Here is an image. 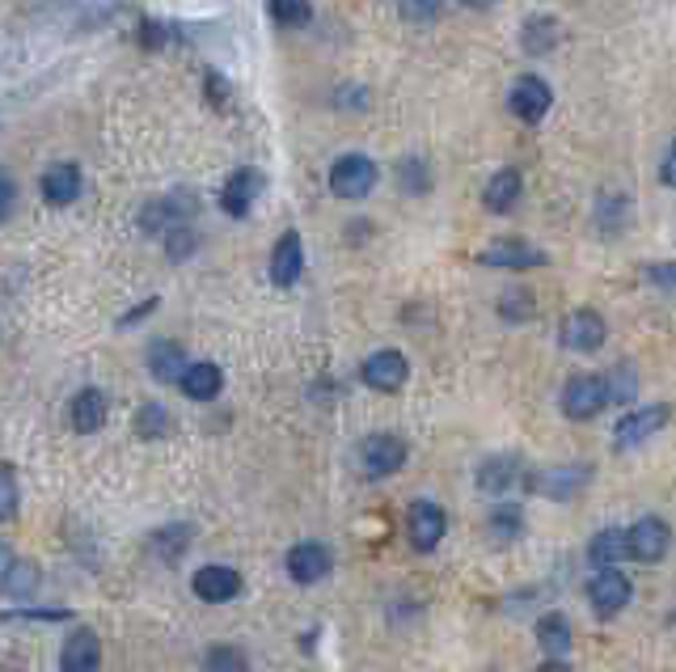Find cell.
I'll use <instances>...</instances> for the list:
<instances>
[{"instance_id":"cell-1","label":"cell","mask_w":676,"mask_h":672,"mask_svg":"<svg viewBox=\"0 0 676 672\" xmlns=\"http://www.w3.org/2000/svg\"><path fill=\"white\" fill-rule=\"evenodd\" d=\"M558 406H563V415L575 419V423L596 419V415L609 406L605 377H596V373H579V377H570L567 385H563V394H558Z\"/></svg>"},{"instance_id":"cell-2","label":"cell","mask_w":676,"mask_h":672,"mask_svg":"<svg viewBox=\"0 0 676 672\" xmlns=\"http://www.w3.org/2000/svg\"><path fill=\"white\" fill-rule=\"evenodd\" d=\"M380 182V169L372 157H364V152H347V157H338L335 166H330V190H335L338 199H368Z\"/></svg>"},{"instance_id":"cell-3","label":"cell","mask_w":676,"mask_h":672,"mask_svg":"<svg viewBox=\"0 0 676 672\" xmlns=\"http://www.w3.org/2000/svg\"><path fill=\"white\" fill-rule=\"evenodd\" d=\"M549 106H554V89H549V81L546 77H537V72L516 77L511 89H507V110L528 127L541 123V119L549 115Z\"/></svg>"},{"instance_id":"cell-4","label":"cell","mask_w":676,"mask_h":672,"mask_svg":"<svg viewBox=\"0 0 676 672\" xmlns=\"http://www.w3.org/2000/svg\"><path fill=\"white\" fill-rule=\"evenodd\" d=\"M592 483V465H546L528 474V491L541 500H575Z\"/></svg>"},{"instance_id":"cell-5","label":"cell","mask_w":676,"mask_h":672,"mask_svg":"<svg viewBox=\"0 0 676 672\" xmlns=\"http://www.w3.org/2000/svg\"><path fill=\"white\" fill-rule=\"evenodd\" d=\"M444 533H448V516H444L440 504L415 500V504L406 507V537H410V546L419 550V554H431L444 542Z\"/></svg>"},{"instance_id":"cell-6","label":"cell","mask_w":676,"mask_h":672,"mask_svg":"<svg viewBox=\"0 0 676 672\" xmlns=\"http://www.w3.org/2000/svg\"><path fill=\"white\" fill-rule=\"evenodd\" d=\"M478 263H483V267H495V271H537V267L549 263V254L520 241V237H504V241L486 246V250L478 254Z\"/></svg>"},{"instance_id":"cell-7","label":"cell","mask_w":676,"mask_h":672,"mask_svg":"<svg viewBox=\"0 0 676 672\" xmlns=\"http://www.w3.org/2000/svg\"><path fill=\"white\" fill-rule=\"evenodd\" d=\"M605 335H609V326H605V317L596 314V309H570L563 317V326H558V343L567 352H579V356L596 352L605 343Z\"/></svg>"},{"instance_id":"cell-8","label":"cell","mask_w":676,"mask_h":672,"mask_svg":"<svg viewBox=\"0 0 676 672\" xmlns=\"http://www.w3.org/2000/svg\"><path fill=\"white\" fill-rule=\"evenodd\" d=\"M406 444L398 436H389V432H377V436H368V441L359 444V470L368 474V478H389V474H398L401 465H406Z\"/></svg>"},{"instance_id":"cell-9","label":"cell","mask_w":676,"mask_h":672,"mask_svg":"<svg viewBox=\"0 0 676 672\" xmlns=\"http://www.w3.org/2000/svg\"><path fill=\"white\" fill-rule=\"evenodd\" d=\"M626 546H630V559H638V563H659L668 554V546H673V528L664 525L659 516H638L626 528Z\"/></svg>"},{"instance_id":"cell-10","label":"cell","mask_w":676,"mask_h":672,"mask_svg":"<svg viewBox=\"0 0 676 672\" xmlns=\"http://www.w3.org/2000/svg\"><path fill=\"white\" fill-rule=\"evenodd\" d=\"M673 419V411L668 406H643V411H630V415H622V423L613 427V444L617 448H638V444H647L655 432H664Z\"/></svg>"},{"instance_id":"cell-11","label":"cell","mask_w":676,"mask_h":672,"mask_svg":"<svg viewBox=\"0 0 676 672\" xmlns=\"http://www.w3.org/2000/svg\"><path fill=\"white\" fill-rule=\"evenodd\" d=\"M630 596H634V584L617 567L596 571V575L588 580V605L600 613V617H613V613H622L626 605H630Z\"/></svg>"},{"instance_id":"cell-12","label":"cell","mask_w":676,"mask_h":672,"mask_svg":"<svg viewBox=\"0 0 676 672\" xmlns=\"http://www.w3.org/2000/svg\"><path fill=\"white\" fill-rule=\"evenodd\" d=\"M359 377L368 389H380V394H398L406 377H410V359L401 356V352H377V356H368L359 364Z\"/></svg>"},{"instance_id":"cell-13","label":"cell","mask_w":676,"mask_h":672,"mask_svg":"<svg viewBox=\"0 0 676 672\" xmlns=\"http://www.w3.org/2000/svg\"><path fill=\"white\" fill-rule=\"evenodd\" d=\"M190 220V199L187 195H166V199H152L140 211V229L152 237H169V233L187 229Z\"/></svg>"},{"instance_id":"cell-14","label":"cell","mask_w":676,"mask_h":672,"mask_svg":"<svg viewBox=\"0 0 676 672\" xmlns=\"http://www.w3.org/2000/svg\"><path fill=\"white\" fill-rule=\"evenodd\" d=\"M262 187H267V178H262L254 166L232 169V178L225 182V190H220V208H225V216H232V220L250 216L254 199L262 195Z\"/></svg>"},{"instance_id":"cell-15","label":"cell","mask_w":676,"mask_h":672,"mask_svg":"<svg viewBox=\"0 0 676 672\" xmlns=\"http://www.w3.org/2000/svg\"><path fill=\"white\" fill-rule=\"evenodd\" d=\"M81 166L77 161H56V166L42 169L39 178V195L51 204V208H68V204H77L81 199Z\"/></svg>"},{"instance_id":"cell-16","label":"cell","mask_w":676,"mask_h":672,"mask_svg":"<svg viewBox=\"0 0 676 672\" xmlns=\"http://www.w3.org/2000/svg\"><path fill=\"white\" fill-rule=\"evenodd\" d=\"M288 575H292L296 584H317V580H326L330 567H335V559H330V550L321 546V542H300V546L288 550Z\"/></svg>"},{"instance_id":"cell-17","label":"cell","mask_w":676,"mask_h":672,"mask_svg":"<svg viewBox=\"0 0 676 672\" xmlns=\"http://www.w3.org/2000/svg\"><path fill=\"white\" fill-rule=\"evenodd\" d=\"M300 271H305V241H300L296 229H288L271 250V279L279 288H292L296 279H300Z\"/></svg>"},{"instance_id":"cell-18","label":"cell","mask_w":676,"mask_h":672,"mask_svg":"<svg viewBox=\"0 0 676 672\" xmlns=\"http://www.w3.org/2000/svg\"><path fill=\"white\" fill-rule=\"evenodd\" d=\"M558 42H563V21L541 13V18H525L520 26V51H525L528 60H546L549 51H558Z\"/></svg>"},{"instance_id":"cell-19","label":"cell","mask_w":676,"mask_h":672,"mask_svg":"<svg viewBox=\"0 0 676 672\" xmlns=\"http://www.w3.org/2000/svg\"><path fill=\"white\" fill-rule=\"evenodd\" d=\"M520 190H525V178H520V169H495L490 174V182L483 187V208L495 211V216H504V211H511L516 204H520Z\"/></svg>"},{"instance_id":"cell-20","label":"cell","mask_w":676,"mask_h":672,"mask_svg":"<svg viewBox=\"0 0 676 672\" xmlns=\"http://www.w3.org/2000/svg\"><path fill=\"white\" fill-rule=\"evenodd\" d=\"M102 664V643L93 631H72L63 639V652H60V669L63 672H98Z\"/></svg>"},{"instance_id":"cell-21","label":"cell","mask_w":676,"mask_h":672,"mask_svg":"<svg viewBox=\"0 0 676 672\" xmlns=\"http://www.w3.org/2000/svg\"><path fill=\"white\" fill-rule=\"evenodd\" d=\"M237 592H241V575L232 567L211 563V567H199V575H195V596L208 601V605H225Z\"/></svg>"},{"instance_id":"cell-22","label":"cell","mask_w":676,"mask_h":672,"mask_svg":"<svg viewBox=\"0 0 676 672\" xmlns=\"http://www.w3.org/2000/svg\"><path fill=\"white\" fill-rule=\"evenodd\" d=\"M516 478H520V457L516 453H499V457H486L478 465V486L486 495H504V491L516 486Z\"/></svg>"},{"instance_id":"cell-23","label":"cell","mask_w":676,"mask_h":672,"mask_svg":"<svg viewBox=\"0 0 676 672\" xmlns=\"http://www.w3.org/2000/svg\"><path fill=\"white\" fill-rule=\"evenodd\" d=\"M187 368H190V359L182 356V347H178V343L161 338V343H152V347H148V373H152L157 381H173V385H182Z\"/></svg>"},{"instance_id":"cell-24","label":"cell","mask_w":676,"mask_h":672,"mask_svg":"<svg viewBox=\"0 0 676 672\" xmlns=\"http://www.w3.org/2000/svg\"><path fill=\"white\" fill-rule=\"evenodd\" d=\"M178 389H182L190 402H216L220 398V389H225V373H220L216 364H208V359H199V364H190L187 368V377H182Z\"/></svg>"},{"instance_id":"cell-25","label":"cell","mask_w":676,"mask_h":672,"mask_svg":"<svg viewBox=\"0 0 676 672\" xmlns=\"http://www.w3.org/2000/svg\"><path fill=\"white\" fill-rule=\"evenodd\" d=\"M106 415H110V398H106L102 389H81V394L72 398V427H77L81 436H93L106 423Z\"/></svg>"},{"instance_id":"cell-26","label":"cell","mask_w":676,"mask_h":672,"mask_svg":"<svg viewBox=\"0 0 676 672\" xmlns=\"http://www.w3.org/2000/svg\"><path fill=\"white\" fill-rule=\"evenodd\" d=\"M622 559H630L626 533H622V528H600V533L592 537V546H588V563L596 571H609V567H617Z\"/></svg>"},{"instance_id":"cell-27","label":"cell","mask_w":676,"mask_h":672,"mask_svg":"<svg viewBox=\"0 0 676 672\" xmlns=\"http://www.w3.org/2000/svg\"><path fill=\"white\" fill-rule=\"evenodd\" d=\"M626 211H630V199L622 190H609L596 199V229H605V237H617L622 225H626Z\"/></svg>"},{"instance_id":"cell-28","label":"cell","mask_w":676,"mask_h":672,"mask_svg":"<svg viewBox=\"0 0 676 672\" xmlns=\"http://www.w3.org/2000/svg\"><path fill=\"white\" fill-rule=\"evenodd\" d=\"M570 622L563 617V613H546L541 622H537V643L546 648L549 655H563V652H570Z\"/></svg>"},{"instance_id":"cell-29","label":"cell","mask_w":676,"mask_h":672,"mask_svg":"<svg viewBox=\"0 0 676 672\" xmlns=\"http://www.w3.org/2000/svg\"><path fill=\"white\" fill-rule=\"evenodd\" d=\"M486 533L495 537V542H516L520 533H525V516H520V507L516 504H499L490 512V521H486Z\"/></svg>"},{"instance_id":"cell-30","label":"cell","mask_w":676,"mask_h":672,"mask_svg":"<svg viewBox=\"0 0 676 672\" xmlns=\"http://www.w3.org/2000/svg\"><path fill=\"white\" fill-rule=\"evenodd\" d=\"M267 13H271L275 26L300 30V26L314 21V4H309V0H267Z\"/></svg>"},{"instance_id":"cell-31","label":"cell","mask_w":676,"mask_h":672,"mask_svg":"<svg viewBox=\"0 0 676 672\" xmlns=\"http://www.w3.org/2000/svg\"><path fill=\"white\" fill-rule=\"evenodd\" d=\"M203 672H250V655L232 643H211L203 655Z\"/></svg>"},{"instance_id":"cell-32","label":"cell","mask_w":676,"mask_h":672,"mask_svg":"<svg viewBox=\"0 0 676 672\" xmlns=\"http://www.w3.org/2000/svg\"><path fill=\"white\" fill-rule=\"evenodd\" d=\"M605 389H609V406H626L638 398V373L630 364H617L613 373H605Z\"/></svg>"},{"instance_id":"cell-33","label":"cell","mask_w":676,"mask_h":672,"mask_svg":"<svg viewBox=\"0 0 676 672\" xmlns=\"http://www.w3.org/2000/svg\"><path fill=\"white\" fill-rule=\"evenodd\" d=\"M136 432L145 436V441H166L169 432H173V419H169L166 406H157V402H148L140 406V419H136Z\"/></svg>"},{"instance_id":"cell-34","label":"cell","mask_w":676,"mask_h":672,"mask_svg":"<svg viewBox=\"0 0 676 672\" xmlns=\"http://www.w3.org/2000/svg\"><path fill=\"white\" fill-rule=\"evenodd\" d=\"M34 589H39V567L9 559V563H4V596H26V592Z\"/></svg>"},{"instance_id":"cell-35","label":"cell","mask_w":676,"mask_h":672,"mask_svg":"<svg viewBox=\"0 0 676 672\" xmlns=\"http://www.w3.org/2000/svg\"><path fill=\"white\" fill-rule=\"evenodd\" d=\"M398 187L406 190V195H427V187H431V169H427L422 157H406V161H398Z\"/></svg>"},{"instance_id":"cell-36","label":"cell","mask_w":676,"mask_h":672,"mask_svg":"<svg viewBox=\"0 0 676 672\" xmlns=\"http://www.w3.org/2000/svg\"><path fill=\"white\" fill-rule=\"evenodd\" d=\"M398 13L415 26H427L444 13V0H398Z\"/></svg>"},{"instance_id":"cell-37","label":"cell","mask_w":676,"mask_h":672,"mask_svg":"<svg viewBox=\"0 0 676 672\" xmlns=\"http://www.w3.org/2000/svg\"><path fill=\"white\" fill-rule=\"evenodd\" d=\"M0 512H4V521L18 516V478H13V465L0 470Z\"/></svg>"},{"instance_id":"cell-38","label":"cell","mask_w":676,"mask_h":672,"mask_svg":"<svg viewBox=\"0 0 676 672\" xmlns=\"http://www.w3.org/2000/svg\"><path fill=\"white\" fill-rule=\"evenodd\" d=\"M643 279L659 288V293H676V263H647L643 267Z\"/></svg>"},{"instance_id":"cell-39","label":"cell","mask_w":676,"mask_h":672,"mask_svg":"<svg viewBox=\"0 0 676 672\" xmlns=\"http://www.w3.org/2000/svg\"><path fill=\"white\" fill-rule=\"evenodd\" d=\"M166 250H169V258H187V254L195 250V233H190V229L169 233V237H166Z\"/></svg>"},{"instance_id":"cell-40","label":"cell","mask_w":676,"mask_h":672,"mask_svg":"<svg viewBox=\"0 0 676 672\" xmlns=\"http://www.w3.org/2000/svg\"><path fill=\"white\" fill-rule=\"evenodd\" d=\"M659 182L676 190V140L664 148V157H659Z\"/></svg>"},{"instance_id":"cell-41","label":"cell","mask_w":676,"mask_h":672,"mask_svg":"<svg viewBox=\"0 0 676 672\" xmlns=\"http://www.w3.org/2000/svg\"><path fill=\"white\" fill-rule=\"evenodd\" d=\"M338 93H347V98H335L338 106H351V110H368V89H338Z\"/></svg>"},{"instance_id":"cell-42","label":"cell","mask_w":676,"mask_h":672,"mask_svg":"<svg viewBox=\"0 0 676 672\" xmlns=\"http://www.w3.org/2000/svg\"><path fill=\"white\" fill-rule=\"evenodd\" d=\"M208 93H211V102L216 106H225V98H229V89H225V81H220L216 72H208Z\"/></svg>"},{"instance_id":"cell-43","label":"cell","mask_w":676,"mask_h":672,"mask_svg":"<svg viewBox=\"0 0 676 672\" xmlns=\"http://www.w3.org/2000/svg\"><path fill=\"white\" fill-rule=\"evenodd\" d=\"M152 309H157V300H145V305H140L136 314L119 317V330H127V326H136V322H140V317H148V314H152Z\"/></svg>"},{"instance_id":"cell-44","label":"cell","mask_w":676,"mask_h":672,"mask_svg":"<svg viewBox=\"0 0 676 672\" xmlns=\"http://www.w3.org/2000/svg\"><path fill=\"white\" fill-rule=\"evenodd\" d=\"M13 195H18V190H13V178H4V216H13Z\"/></svg>"},{"instance_id":"cell-45","label":"cell","mask_w":676,"mask_h":672,"mask_svg":"<svg viewBox=\"0 0 676 672\" xmlns=\"http://www.w3.org/2000/svg\"><path fill=\"white\" fill-rule=\"evenodd\" d=\"M457 4H465V9H478V13H486V9H495L499 0H457Z\"/></svg>"},{"instance_id":"cell-46","label":"cell","mask_w":676,"mask_h":672,"mask_svg":"<svg viewBox=\"0 0 676 672\" xmlns=\"http://www.w3.org/2000/svg\"><path fill=\"white\" fill-rule=\"evenodd\" d=\"M533 672H570V664H563V660H546V664H537Z\"/></svg>"}]
</instances>
